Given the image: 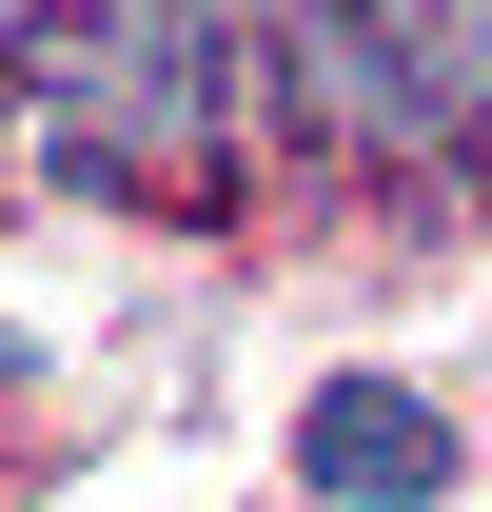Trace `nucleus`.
I'll use <instances>...</instances> for the list:
<instances>
[{
    "instance_id": "nucleus-1",
    "label": "nucleus",
    "mask_w": 492,
    "mask_h": 512,
    "mask_svg": "<svg viewBox=\"0 0 492 512\" xmlns=\"http://www.w3.org/2000/svg\"><path fill=\"white\" fill-rule=\"evenodd\" d=\"M276 40H296V119L355 138V158H453L473 138V99L414 40V0H276Z\"/></svg>"
},
{
    "instance_id": "nucleus-2",
    "label": "nucleus",
    "mask_w": 492,
    "mask_h": 512,
    "mask_svg": "<svg viewBox=\"0 0 492 512\" xmlns=\"http://www.w3.org/2000/svg\"><path fill=\"white\" fill-rule=\"evenodd\" d=\"M296 473H315V512H433L473 453H453V414H433L414 375H315V414H296Z\"/></svg>"
},
{
    "instance_id": "nucleus-3",
    "label": "nucleus",
    "mask_w": 492,
    "mask_h": 512,
    "mask_svg": "<svg viewBox=\"0 0 492 512\" xmlns=\"http://www.w3.org/2000/svg\"><path fill=\"white\" fill-rule=\"evenodd\" d=\"M20 375H40V355H20V335H0V394H20Z\"/></svg>"
}]
</instances>
